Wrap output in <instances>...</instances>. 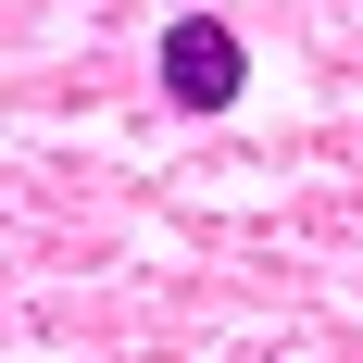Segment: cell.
<instances>
[{
  "mask_svg": "<svg viewBox=\"0 0 363 363\" xmlns=\"http://www.w3.org/2000/svg\"><path fill=\"white\" fill-rule=\"evenodd\" d=\"M150 63H163V101H176V113H225L238 88H251V50H238L225 13H176Z\"/></svg>",
  "mask_w": 363,
  "mask_h": 363,
  "instance_id": "obj_1",
  "label": "cell"
}]
</instances>
